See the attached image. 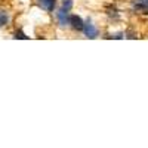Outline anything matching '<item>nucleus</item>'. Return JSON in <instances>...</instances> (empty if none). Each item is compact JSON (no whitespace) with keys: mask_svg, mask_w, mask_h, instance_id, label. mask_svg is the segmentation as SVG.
<instances>
[{"mask_svg":"<svg viewBox=\"0 0 148 148\" xmlns=\"http://www.w3.org/2000/svg\"><path fill=\"white\" fill-rule=\"evenodd\" d=\"M62 8L67 9V10H70L73 8V0H64V2H62Z\"/></svg>","mask_w":148,"mask_h":148,"instance_id":"8","label":"nucleus"},{"mask_svg":"<svg viewBox=\"0 0 148 148\" xmlns=\"http://www.w3.org/2000/svg\"><path fill=\"white\" fill-rule=\"evenodd\" d=\"M132 9L141 14H148V0H133Z\"/></svg>","mask_w":148,"mask_h":148,"instance_id":"3","label":"nucleus"},{"mask_svg":"<svg viewBox=\"0 0 148 148\" xmlns=\"http://www.w3.org/2000/svg\"><path fill=\"white\" fill-rule=\"evenodd\" d=\"M83 33H84V36L88 37V39H96V37H98V28L93 25L90 21H88V22L84 24Z\"/></svg>","mask_w":148,"mask_h":148,"instance_id":"2","label":"nucleus"},{"mask_svg":"<svg viewBox=\"0 0 148 148\" xmlns=\"http://www.w3.org/2000/svg\"><path fill=\"white\" fill-rule=\"evenodd\" d=\"M70 25H71V28H73L74 31H83L84 22H83V19H82L80 16L71 15V18H70Z\"/></svg>","mask_w":148,"mask_h":148,"instance_id":"4","label":"nucleus"},{"mask_svg":"<svg viewBox=\"0 0 148 148\" xmlns=\"http://www.w3.org/2000/svg\"><path fill=\"white\" fill-rule=\"evenodd\" d=\"M39 6L47 12H53L55 6H56V0H37Z\"/></svg>","mask_w":148,"mask_h":148,"instance_id":"5","label":"nucleus"},{"mask_svg":"<svg viewBox=\"0 0 148 148\" xmlns=\"http://www.w3.org/2000/svg\"><path fill=\"white\" fill-rule=\"evenodd\" d=\"M70 18H71V15H70V12H68L67 9H64V8L58 9V12H56V19H58L59 27H68V25H70Z\"/></svg>","mask_w":148,"mask_h":148,"instance_id":"1","label":"nucleus"},{"mask_svg":"<svg viewBox=\"0 0 148 148\" xmlns=\"http://www.w3.org/2000/svg\"><path fill=\"white\" fill-rule=\"evenodd\" d=\"M10 21V16H9V12L5 10V9H0V27H6Z\"/></svg>","mask_w":148,"mask_h":148,"instance_id":"6","label":"nucleus"},{"mask_svg":"<svg viewBox=\"0 0 148 148\" xmlns=\"http://www.w3.org/2000/svg\"><path fill=\"white\" fill-rule=\"evenodd\" d=\"M14 37H15V39H24V40H28V36H25V34H24L21 30H16Z\"/></svg>","mask_w":148,"mask_h":148,"instance_id":"7","label":"nucleus"}]
</instances>
